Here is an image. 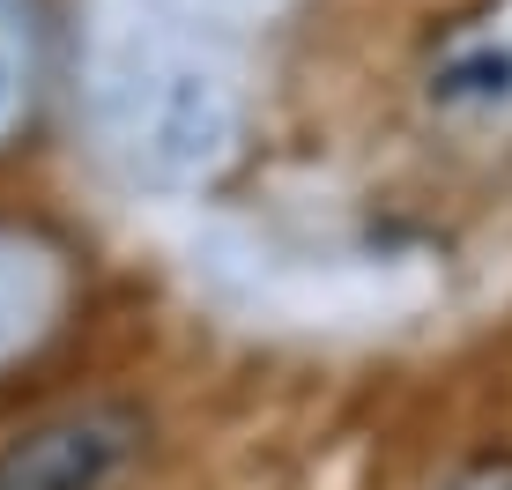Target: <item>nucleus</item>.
<instances>
[{
    "instance_id": "obj_1",
    "label": "nucleus",
    "mask_w": 512,
    "mask_h": 490,
    "mask_svg": "<svg viewBox=\"0 0 512 490\" xmlns=\"http://www.w3.org/2000/svg\"><path fill=\"white\" fill-rule=\"evenodd\" d=\"M97 104L119 156L141 179H164V186L208 179L238 142V97L223 90V75L201 52L171 45L164 30H134L104 52Z\"/></svg>"
},
{
    "instance_id": "obj_2",
    "label": "nucleus",
    "mask_w": 512,
    "mask_h": 490,
    "mask_svg": "<svg viewBox=\"0 0 512 490\" xmlns=\"http://www.w3.org/2000/svg\"><path fill=\"white\" fill-rule=\"evenodd\" d=\"M149 424L127 401H90V409L45 416L38 431L0 446V490H112L134 468Z\"/></svg>"
},
{
    "instance_id": "obj_3",
    "label": "nucleus",
    "mask_w": 512,
    "mask_h": 490,
    "mask_svg": "<svg viewBox=\"0 0 512 490\" xmlns=\"http://www.w3.org/2000/svg\"><path fill=\"white\" fill-rule=\"evenodd\" d=\"M446 490H512V453H475L468 468H453Z\"/></svg>"
},
{
    "instance_id": "obj_4",
    "label": "nucleus",
    "mask_w": 512,
    "mask_h": 490,
    "mask_svg": "<svg viewBox=\"0 0 512 490\" xmlns=\"http://www.w3.org/2000/svg\"><path fill=\"white\" fill-rule=\"evenodd\" d=\"M8 104H15V38L0 23V119H8Z\"/></svg>"
}]
</instances>
